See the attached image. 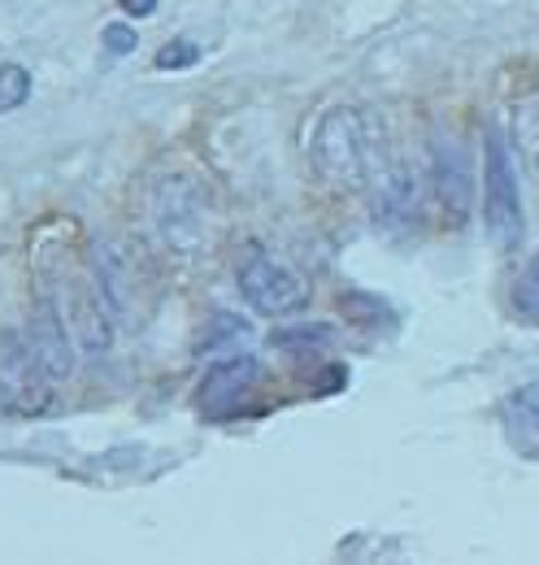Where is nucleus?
Returning a JSON list of instances; mask_svg holds the SVG:
<instances>
[{"label": "nucleus", "mask_w": 539, "mask_h": 565, "mask_svg": "<svg viewBox=\"0 0 539 565\" xmlns=\"http://www.w3.org/2000/svg\"><path fill=\"white\" fill-rule=\"evenodd\" d=\"M483 226L500 253L518 248L522 231H527L522 196H518V170H514V143L505 140L500 127L483 131Z\"/></svg>", "instance_id": "3"}, {"label": "nucleus", "mask_w": 539, "mask_h": 565, "mask_svg": "<svg viewBox=\"0 0 539 565\" xmlns=\"http://www.w3.org/2000/svg\"><path fill=\"white\" fill-rule=\"evenodd\" d=\"M514 148L539 179V87L514 100Z\"/></svg>", "instance_id": "12"}, {"label": "nucleus", "mask_w": 539, "mask_h": 565, "mask_svg": "<svg viewBox=\"0 0 539 565\" xmlns=\"http://www.w3.org/2000/svg\"><path fill=\"white\" fill-rule=\"evenodd\" d=\"M92 275L96 287L114 313L118 327H131L139 322V305H144V282H139V266H135L131 248H123L118 239H101L96 253H92Z\"/></svg>", "instance_id": "6"}, {"label": "nucleus", "mask_w": 539, "mask_h": 565, "mask_svg": "<svg viewBox=\"0 0 539 565\" xmlns=\"http://www.w3.org/2000/svg\"><path fill=\"white\" fill-rule=\"evenodd\" d=\"M514 309H518L522 318L539 322V248H536V257L522 266L518 282H514Z\"/></svg>", "instance_id": "13"}, {"label": "nucleus", "mask_w": 539, "mask_h": 565, "mask_svg": "<svg viewBox=\"0 0 539 565\" xmlns=\"http://www.w3.org/2000/svg\"><path fill=\"white\" fill-rule=\"evenodd\" d=\"M27 335H31L35 353L44 356L49 374H53L57 383H66L70 374H74V365H78V340H74L66 313L57 309V300H53V296H40V305H35V313H31V331H27Z\"/></svg>", "instance_id": "9"}, {"label": "nucleus", "mask_w": 539, "mask_h": 565, "mask_svg": "<svg viewBox=\"0 0 539 565\" xmlns=\"http://www.w3.org/2000/svg\"><path fill=\"white\" fill-rule=\"evenodd\" d=\"M152 226L166 253L192 262L213 239V201L209 188L192 174H170L152 192Z\"/></svg>", "instance_id": "2"}, {"label": "nucleus", "mask_w": 539, "mask_h": 565, "mask_svg": "<svg viewBox=\"0 0 539 565\" xmlns=\"http://www.w3.org/2000/svg\"><path fill=\"white\" fill-rule=\"evenodd\" d=\"M253 383H257V361L253 356H235V361H222V365H213L204 374L197 401H201L204 414H222V409H235L253 392Z\"/></svg>", "instance_id": "10"}, {"label": "nucleus", "mask_w": 539, "mask_h": 565, "mask_svg": "<svg viewBox=\"0 0 539 565\" xmlns=\"http://www.w3.org/2000/svg\"><path fill=\"white\" fill-rule=\"evenodd\" d=\"M500 426H505V439H509L514 452L539 457V379L536 383H522L518 392L505 396Z\"/></svg>", "instance_id": "11"}, {"label": "nucleus", "mask_w": 539, "mask_h": 565, "mask_svg": "<svg viewBox=\"0 0 539 565\" xmlns=\"http://www.w3.org/2000/svg\"><path fill=\"white\" fill-rule=\"evenodd\" d=\"M370 213L374 222L388 231V235H409L418 226V213H422V201H418V179L404 161H388L383 174L370 183Z\"/></svg>", "instance_id": "8"}, {"label": "nucleus", "mask_w": 539, "mask_h": 565, "mask_svg": "<svg viewBox=\"0 0 539 565\" xmlns=\"http://www.w3.org/2000/svg\"><path fill=\"white\" fill-rule=\"evenodd\" d=\"M201 57V49L192 44V40H175V44H166L161 53H157V66L161 71H183V66H192Z\"/></svg>", "instance_id": "16"}, {"label": "nucleus", "mask_w": 539, "mask_h": 565, "mask_svg": "<svg viewBox=\"0 0 539 565\" xmlns=\"http://www.w3.org/2000/svg\"><path fill=\"white\" fill-rule=\"evenodd\" d=\"M235 279H240L244 300H249L257 313H266V318H292V313H300L305 300H309V282L300 279L292 266L266 257V253H253V257L240 266Z\"/></svg>", "instance_id": "5"}, {"label": "nucleus", "mask_w": 539, "mask_h": 565, "mask_svg": "<svg viewBox=\"0 0 539 565\" xmlns=\"http://www.w3.org/2000/svg\"><path fill=\"white\" fill-rule=\"evenodd\" d=\"M123 9H127L131 18H148V13L157 9V0H123Z\"/></svg>", "instance_id": "17"}, {"label": "nucleus", "mask_w": 539, "mask_h": 565, "mask_svg": "<svg viewBox=\"0 0 539 565\" xmlns=\"http://www.w3.org/2000/svg\"><path fill=\"white\" fill-rule=\"evenodd\" d=\"M388 161H392V143L379 114L361 105H336L318 118L309 140V166L327 188L370 192V183L383 174Z\"/></svg>", "instance_id": "1"}, {"label": "nucleus", "mask_w": 539, "mask_h": 565, "mask_svg": "<svg viewBox=\"0 0 539 565\" xmlns=\"http://www.w3.org/2000/svg\"><path fill=\"white\" fill-rule=\"evenodd\" d=\"M101 44H105L114 57H131L135 44H139V35L131 31V22H109V26L101 31Z\"/></svg>", "instance_id": "15"}, {"label": "nucleus", "mask_w": 539, "mask_h": 565, "mask_svg": "<svg viewBox=\"0 0 539 565\" xmlns=\"http://www.w3.org/2000/svg\"><path fill=\"white\" fill-rule=\"evenodd\" d=\"M431 174H435V201H440V213L462 226L466 213H471V196H474V170L466 148L453 140V136H435L431 140Z\"/></svg>", "instance_id": "7"}, {"label": "nucleus", "mask_w": 539, "mask_h": 565, "mask_svg": "<svg viewBox=\"0 0 539 565\" xmlns=\"http://www.w3.org/2000/svg\"><path fill=\"white\" fill-rule=\"evenodd\" d=\"M27 96H31V74L22 71L18 62H4L0 66V114L27 105Z\"/></svg>", "instance_id": "14"}, {"label": "nucleus", "mask_w": 539, "mask_h": 565, "mask_svg": "<svg viewBox=\"0 0 539 565\" xmlns=\"http://www.w3.org/2000/svg\"><path fill=\"white\" fill-rule=\"evenodd\" d=\"M53 374L35 353L31 335L0 331V405L9 414H49L53 409Z\"/></svg>", "instance_id": "4"}]
</instances>
